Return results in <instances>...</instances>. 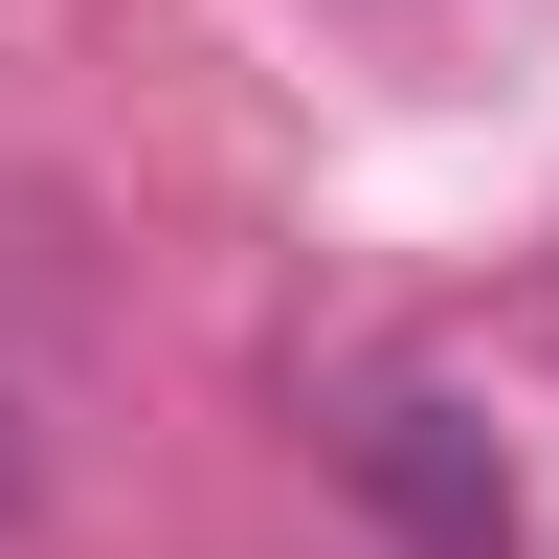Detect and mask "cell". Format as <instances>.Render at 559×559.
Segmentation results:
<instances>
[{"label":"cell","mask_w":559,"mask_h":559,"mask_svg":"<svg viewBox=\"0 0 559 559\" xmlns=\"http://www.w3.org/2000/svg\"><path fill=\"white\" fill-rule=\"evenodd\" d=\"M0 515H23V448H0Z\"/></svg>","instance_id":"7a4b0ae2"},{"label":"cell","mask_w":559,"mask_h":559,"mask_svg":"<svg viewBox=\"0 0 559 559\" xmlns=\"http://www.w3.org/2000/svg\"><path fill=\"white\" fill-rule=\"evenodd\" d=\"M336 471L381 492L426 559H515V471H492V426L426 381V358H358V381H336Z\"/></svg>","instance_id":"6da1fadb"}]
</instances>
